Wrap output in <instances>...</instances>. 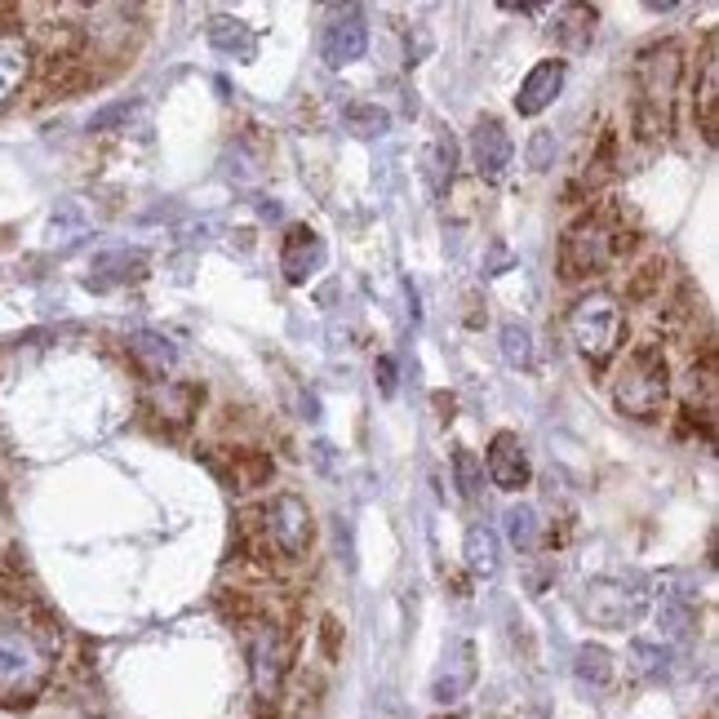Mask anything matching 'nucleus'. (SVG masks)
I'll use <instances>...</instances> for the list:
<instances>
[{
	"mask_svg": "<svg viewBox=\"0 0 719 719\" xmlns=\"http://www.w3.org/2000/svg\"><path fill=\"white\" fill-rule=\"evenodd\" d=\"M364 49H369V27H364L360 10H343L325 27V40H320V54H325L329 67H347V62L364 58Z\"/></svg>",
	"mask_w": 719,
	"mask_h": 719,
	"instance_id": "9b49d317",
	"label": "nucleus"
},
{
	"mask_svg": "<svg viewBox=\"0 0 719 719\" xmlns=\"http://www.w3.org/2000/svg\"><path fill=\"white\" fill-rule=\"evenodd\" d=\"M573 671H578V680H582V684L604 688V684L613 680V653H608V649H600V645H582V649H578Z\"/></svg>",
	"mask_w": 719,
	"mask_h": 719,
	"instance_id": "5701e85b",
	"label": "nucleus"
},
{
	"mask_svg": "<svg viewBox=\"0 0 719 719\" xmlns=\"http://www.w3.org/2000/svg\"><path fill=\"white\" fill-rule=\"evenodd\" d=\"M129 351H134L151 373H165V369L178 364V347H174L165 334H151V329H138V334L129 338Z\"/></svg>",
	"mask_w": 719,
	"mask_h": 719,
	"instance_id": "aec40b11",
	"label": "nucleus"
},
{
	"mask_svg": "<svg viewBox=\"0 0 719 719\" xmlns=\"http://www.w3.org/2000/svg\"><path fill=\"white\" fill-rule=\"evenodd\" d=\"M449 719H466V715H449Z\"/></svg>",
	"mask_w": 719,
	"mask_h": 719,
	"instance_id": "2f4dec72",
	"label": "nucleus"
},
{
	"mask_svg": "<svg viewBox=\"0 0 719 719\" xmlns=\"http://www.w3.org/2000/svg\"><path fill=\"white\" fill-rule=\"evenodd\" d=\"M613 231L595 218H582L559 240V271H565V280H587L613 263Z\"/></svg>",
	"mask_w": 719,
	"mask_h": 719,
	"instance_id": "39448f33",
	"label": "nucleus"
},
{
	"mask_svg": "<svg viewBox=\"0 0 719 719\" xmlns=\"http://www.w3.org/2000/svg\"><path fill=\"white\" fill-rule=\"evenodd\" d=\"M320 267H325V240H320L315 227H289L285 250H280V271L289 285H306Z\"/></svg>",
	"mask_w": 719,
	"mask_h": 719,
	"instance_id": "9d476101",
	"label": "nucleus"
},
{
	"mask_svg": "<svg viewBox=\"0 0 719 719\" xmlns=\"http://www.w3.org/2000/svg\"><path fill=\"white\" fill-rule=\"evenodd\" d=\"M147 271V254L142 250H112V254H98L90 276H85V289L94 293H107L116 285H129V280H142Z\"/></svg>",
	"mask_w": 719,
	"mask_h": 719,
	"instance_id": "4468645a",
	"label": "nucleus"
},
{
	"mask_svg": "<svg viewBox=\"0 0 719 719\" xmlns=\"http://www.w3.org/2000/svg\"><path fill=\"white\" fill-rule=\"evenodd\" d=\"M209 45L222 49V54H231V58H240V62H250V58L258 54L254 32L240 23V19H227V14H218V19L209 23Z\"/></svg>",
	"mask_w": 719,
	"mask_h": 719,
	"instance_id": "dca6fc26",
	"label": "nucleus"
},
{
	"mask_svg": "<svg viewBox=\"0 0 719 719\" xmlns=\"http://www.w3.org/2000/svg\"><path fill=\"white\" fill-rule=\"evenodd\" d=\"M373 373H378V386H382V395H395V360H391V356H382Z\"/></svg>",
	"mask_w": 719,
	"mask_h": 719,
	"instance_id": "7c9ffc66",
	"label": "nucleus"
},
{
	"mask_svg": "<svg viewBox=\"0 0 719 719\" xmlns=\"http://www.w3.org/2000/svg\"><path fill=\"white\" fill-rule=\"evenodd\" d=\"M80 231H85V213H80L76 205H62V209L54 213V222H49V235H54V240H76Z\"/></svg>",
	"mask_w": 719,
	"mask_h": 719,
	"instance_id": "cd10ccee",
	"label": "nucleus"
},
{
	"mask_svg": "<svg viewBox=\"0 0 719 719\" xmlns=\"http://www.w3.org/2000/svg\"><path fill=\"white\" fill-rule=\"evenodd\" d=\"M507 537H511V546L533 550L537 546V511L533 507H511L507 511Z\"/></svg>",
	"mask_w": 719,
	"mask_h": 719,
	"instance_id": "a878e982",
	"label": "nucleus"
},
{
	"mask_svg": "<svg viewBox=\"0 0 719 719\" xmlns=\"http://www.w3.org/2000/svg\"><path fill=\"white\" fill-rule=\"evenodd\" d=\"M502 356L511 369H533V334L520 320H507L502 325Z\"/></svg>",
	"mask_w": 719,
	"mask_h": 719,
	"instance_id": "393cba45",
	"label": "nucleus"
},
{
	"mask_svg": "<svg viewBox=\"0 0 719 719\" xmlns=\"http://www.w3.org/2000/svg\"><path fill=\"white\" fill-rule=\"evenodd\" d=\"M697 112H701L706 142H715V134H719V58H715V45L706 49V62H701V94H697Z\"/></svg>",
	"mask_w": 719,
	"mask_h": 719,
	"instance_id": "6ab92c4d",
	"label": "nucleus"
},
{
	"mask_svg": "<svg viewBox=\"0 0 719 719\" xmlns=\"http://www.w3.org/2000/svg\"><path fill=\"white\" fill-rule=\"evenodd\" d=\"M569 334H573V347L591 364H608L622 347V334H626V315H622L617 298L613 293H587L569 311Z\"/></svg>",
	"mask_w": 719,
	"mask_h": 719,
	"instance_id": "20e7f679",
	"label": "nucleus"
},
{
	"mask_svg": "<svg viewBox=\"0 0 719 719\" xmlns=\"http://www.w3.org/2000/svg\"><path fill=\"white\" fill-rule=\"evenodd\" d=\"M587 617L595 622V626H608V630H626V626H635L639 617H645V608H649V600H645V591H635V587H626V582H617V578H595V582H587Z\"/></svg>",
	"mask_w": 719,
	"mask_h": 719,
	"instance_id": "423d86ee",
	"label": "nucleus"
},
{
	"mask_svg": "<svg viewBox=\"0 0 719 719\" xmlns=\"http://www.w3.org/2000/svg\"><path fill=\"white\" fill-rule=\"evenodd\" d=\"M453 170H457V142H453L449 134H440V138L431 142V151H427V178H431V192H436V196L449 192Z\"/></svg>",
	"mask_w": 719,
	"mask_h": 719,
	"instance_id": "412c9836",
	"label": "nucleus"
},
{
	"mask_svg": "<svg viewBox=\"0 0 719 719\" xmlns=\"http://www.w3.org/2000/svg\"><path fill=\"white\" fill-rule=\"evenodd\" d=\"M196 405H200V391H196L192 382H165V386H155V409H160V418H170V422H178V427L192 422Z\"/></svg>",
	"mask_w": 719,
	"mask_h": 719,
	"instance_id": "a211bd4d",
	"label": "nucleus"
},
{
	"mask_svg": "<svg viewBox=\"0 0 719 719\" xmlns=\"http://www.w3.org/2000/svg\"><path fill=\"white\" fill-rule=\"evenodd\" d=\"M343 120H347V129H351L356 138H382V134L391 129V116H386L378 103H351Z\"/></svg>",
	"mask_w": 719,
	"mask_h": 719,
	"instance_id": "b1692460",
	"label": "nucleus"
},
{
	"mask_svg": "<svg viewBox=\"0 0 719 719\" xmlns=\"http://www.w3.org/2000/svg\"><path fill=\"white\" fill-rule=\"evenodd\" d=\"M559 19H565V23L555 27V36H559V40H573V45H582V40L595 32V10H578V5H565V10H559Z\"/></svg>",
	"mask_w": 719,
	"mask_h": 719,
	"instance_id": "bb28decb",
	"label": "nucleus"
},
{
	"mask_svg": "<svg viewBox=\"0 0 719 719\" xmlns=\"http://www.w3.org/2000/svg\"><path fill=\"white\" fill-rule=\"evenodd\" d=\"M254 688H258V701H276L280 697V684H285V671H289V645H285V635L276 622H263L254 630Z\"/></svg>",
	"mask_w": 719,
	"mask_h": 719,
	"instance_id": "0eeeda50",
	"label": "nucleus"
},
{
	"mask_svg": "<svg viewBox=\"0 0 719 719\" xmlns=\"http://www.w3.org/2000/svg\"><path fill=\"white\" fill-rule=\"evenodd\" d=\"M511 155H515V142H511V134L502 129V120H479L475 129H471V160H475V174L479 178H489V183H498L502 174H507V165H511Z\"/></svg>",
	"mask_w": 719,
	"mask_h": 719,
	"instance_id": "1a4fd4ad",
	"label": "nucleus"
},
{
	"mask_svg": "<svg viewBox=\"0 0 719 719\" xmlns=\"http://www.w3.org/2000/svg\"><path fill=\"white\" fill-rule=\"evenodd\" d=\"M489 479L498 489H507V494H520L529 485V457H524L520 436H511V431L494 436V444H489Z\"/></svg>",
	"mask_w": 719,
	"mask_h": 719,
	"instance_id": "f8f14e48",
	"label": "nucleus"
},
{
	"mask_svg": "<svg viewBox=\"0 0 719 719\" xmlns=\"http://www.w3.org/2000/svg\"><path fill=\"white\" fill-rule=\"evenodd\" d=\"M466 565L475 569V573H498V565H502V542H498V533L489 529V524H471L466 529Z\"/></svg>",
	"mask_w": 719,
	"mask_h": 719,
	"instance_id": "f3484780",
	"label": "nucleus"
},
{
	"mask_svg": "<svg viewBox=\"0 0 719 719\" xmlns=\"http://www.w3.org/2000/svg\"><path fill=\"white\" fill-rule=\"evenodd\" d=\"M32 71V49L23 36H0V103L19 94V85Z\"/></svg>",
	"mask_w": 719,
	"mask_h": 719,
	"instance_id": "2eb2a0df",
	"label": "nucleus"
},
{
	"mask_svg": "<svg viewBox=\"0 0 719 719\" xmlns=\"http://www.w3.org/2000/svg\"><path fill=\"white\" fill-rule=\"evenodd\" d=\"M635 658H639V666H645V675H666L671 671V653L658 649V645H645V639L635 645Z\"/></svg>",
	"mask_w": 719,
	"mask_h": 719,
	"instance_id": "c85d7f7f",
	"label": "nucleus"
},
{
	"mask_svg": "<svg viewBox=\"0 0 719 719\" xmlns=\"http://www.w3.org/2000/svg\"><path fill=\"white\" fill-rule=\"evenodd\" d=\"M54 671V635L19 613L0 617V706H27Z\"/></svg>",
	"mask_w": 719,
	"mask_h": 719,
	"instance_id": "f257e3e1",
	"label": "nucleus"
},
{
	"mask_svg": "<svg viewBox=\"0 0 719 719\" xmlns=\"http://www.w3.org/2000/svg\"><path fill=\"white\" fill-rule=\"evenodd\" d=\"M680 76H684V49L675 40H658L649 49H639L635 58V125L645 138H658L671 129V103L680 90Z\"/></svg>",
	"mask_w": 719,
	"mask_h": 719,
	"instance_id": "f03ea898",
	"label": "nucleus"
},
{
	"mask_svg": "<svg viewBox=\"0 0 719 719\" xmlns=\"http://www.w3.org/2000/svg\"><path fill=\"white\" fill-rule=\"evenodd\" d=\"M453 475H457V494L466 502H479L485 498V462H479L471 449H457L453 453Z\"/></svg>",
	"mask_w": 719,
	"mask_h": 719,
	"instance_id": "4be33fe9",
	"label": "nucleus"
},
{
	"mask_svg": "<svg viewBox=\"0 0 719 719\" xmlns=\"http://www.w3.org/2000/svg\"><path fill=\"white\" fill-rule=\"evenodd\" d=\"M666 395H671V369H666V356L662 347L645 343V347H635L613 382V399H617V409L626 418H639V422H649L666 409Z\"/></svg>",
	"mask_w": 719,
	"mask_h": 719,
	"instance_id": "7ed1b4c3",
	"label": "nucleus"
},
{
	"mask_svg": "<svg viewBox=\"0 0 719 719\" xmlns=\"http://www.w3.org/2000/svg\"><path fill=\"white\" fill-rule=\"evenodd\" d=\"M559 90H565V62H559V58H546V62H537V67L524 76V85H520V94H515V112H520V116H542V112L555 103Z\"/></svg>",
	"mask_w": 719,
	"mask_h": 719,
	"instance_id": "ddd939ff",
	"label": "nucleus"
},
{
	"mask_svg": "<svg viewBox=\"0 0 719 719\" xmlns=\"http://www.w3.org/2000/svg\"><path fill=\"white\" fill-rule=\"evenodd\" d=\"M550 147H555L550 134H533V147H529V165L533 170H546L550 165Z\"/></svg>",
	"mask_w": 719,
	"mask_h": 719,
	"instance_id": "c756f323",
	"label": "nucleus"
},
{
	"mask_svg": "<svg viewBox=\"0 0 719 719\" xmlns=\"http://www.w3.org/2000/svg\"><path fill=\"white\" fill-rule=\"evenodd\" d=\"M267 537L280 555L298 559L306 546H311V511L302 498L293 494H280L271 507H267Z\"/></svg>",
	"mask_w": 719,
	"mask_h": 719,
	"instance_id": "6e6552de",
	"label": "nucleus"
}]
</instances>
